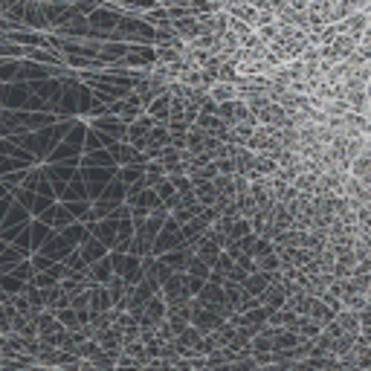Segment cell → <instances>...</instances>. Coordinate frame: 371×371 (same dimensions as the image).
Segmentation results:
<instances>
[{
    "label": "cell",
    "mask_w": 371,
    "mask_h": 371,
    "mask_svg": "<svg viewBox=\"0 0 371 371\" xmlns=\"http://www.w3.org/2000/svg\"><path fill=\"white\" fill-rule=\"evenodd\" d=\"M212 93H215V99H227V96H230V87H215Z\"/></svg>",
    "instance_id": "obj_1"
}]
</instances>
